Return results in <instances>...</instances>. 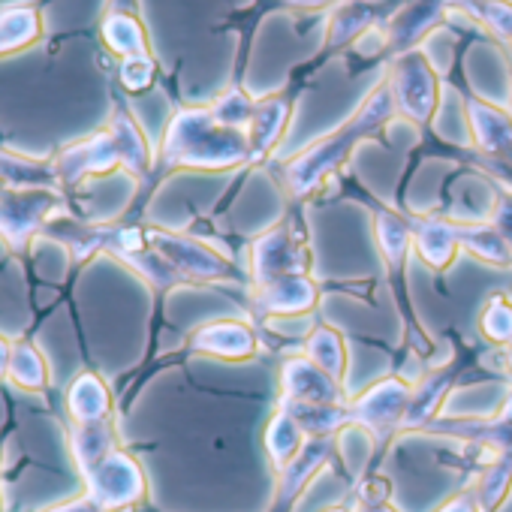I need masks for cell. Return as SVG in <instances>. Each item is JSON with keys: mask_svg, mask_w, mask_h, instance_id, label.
I'll use <instances>...</instances> for the list:
<instances>
[{"mask_svg": "<svg viewBox=\"0 0 512 512\" xmlns=\"http://www.w3.org/2000/svg\"><path fill=\"white\" fill-rule=\"evenodd\" d=\"M121 82L130 91H145L154 82V61L151 58H127L121 64Z\"/></svg>", "mask_w": 512, "mask_h": 512, "instance_id": "obj_6", "label": "cell"}, {"mask_svg": "<svg viewBox=\"0 0 512 512\" xmlns=\"http://www.w3.org/2000/svg\"><path fill=\"white\" fill-rule=\"evenodd\" d=\"M287 103L284 100H263L256 103L250 127H247V139H250V154H266L269 148L278 145L284 124H287Z\"/></svg>", "mask_w": 512, "mask_h": 512, "instance_id": "obj_3", "label": "cell"}, {"mask_svg": "<svg viewBox=\"0 0 512 512\" xmlns=\"http://www.w3.org/2000/svg\"><path fill=\"white\" fill-rule=\"evenodd\" d=\"M290 4H296V7H323V4H329V0H290Z\"/></svg>", "mask_w": 512, "mask_h": 512, "instance_id": "obj_7", "label": "cell"}, {"mask_svg": "<svg viewBox=\"0 0 512 512\" xmlns=\"http://www.w3.org/2000/svg\"><path fill=\"white\" fill-rule=\"evenodd\" d=\"M166 154L184 166L226 169L247 160L250 139L247 130L223 124L211 109H187L169 124Z\"/></svg>", "mask_w": 512, "mask_h": 512, "instance_id": "obj_1", "label": "cell"}, {"mask_svg": "<svg viewBox=\"0 0 512 512\" xmlns=\"http://www.w3.org/2000/svg\"><path fill=\"white\" fill-rule=\"evenodd\" d=\"M470 124L476 133V142L488 151H500L512 142V124L509 115L494 103H470Z\"/></svg>", "mask_w": 512, "mask_h": 512, "instance_id": "obj_4", "label": "cell"}, {"mask_svg": "<svg viewBox=\"0 0 512 512\" xmlns=\"http://www.w3.org/2000/svg\"><path fill=\"white\" fill-rule=\"evenodd\" d=\"M103 37L109 43V49H115L118 55L127 58H148V40H145V31L142 25L133 19V16H109L106 25H103Z\"/></svg>", "mask_w": 512, "mask_h": 512, "instance_id": "obj_5", "label": "cell"}, {"mask_svg": "<svg viewBox=\"0 0 512 512\" xmlns=\"http://www.w3.org/2000/svg\"><path fill=\"white\" fill-rule=\"evenodd\" d=\"M395 106L404 112V118L410 121H428V115L437 106V73L431 70V64L413 52L401 55L392 67V79H389Z\"/></svg>", "mask_w": 512, "mask_h": 512, "instance_id": "obj_2", "label": "cell"}]
</instances>
